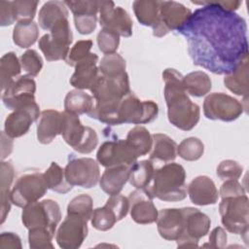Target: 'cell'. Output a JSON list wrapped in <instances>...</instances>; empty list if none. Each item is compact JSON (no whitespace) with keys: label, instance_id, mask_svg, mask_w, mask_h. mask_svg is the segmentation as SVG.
I'll use <instances>...</instances> for the list:
<instances>
[{"label":"cell","instance_id":"3","mask_svg":"<svg viewBox=\"0 0 249 249\" xmlns=\"http://www.w3.org/2000/svg\"><path fill=\"white\" fill-rule=\"evenodd\" d=\"M93 94L94 108L89 117L109 125H119L118 111L122 99L130 93L127 73L115 78L99 77L89 89Z\"/></svg>","mask_w":249,"mask_h":249},{"label":"cell","instance_id":"42","mask_svg":"<svg viewBox=\"0 0 249 249\" xmlns=\"http://www.w3.org/2000/svg\"><path fill=\"white\" fill-rule=\"evenodd\" d=\"M92 198L87 194H81L70 200L67 205V213H75L89 221L93 212Z\"/></svg>","mask_w":249,"mask_h":249},{"label":"cell","instance_id":"38","mask_svg":"<svg viewBox=\"0 0 249 249\" xmlns=\"http://www.w3.org/2000/svg\"><path fill=\"white\" fill-rule=\"evenodd\" d=\"M44 176L48 188L53 192L64 195L70 192L73 188V186L66 180L64 169L55 161H53L50 164L49 168L44 172Z\"/></svg>","mask_w":249,"mask_h":249},{"label":"cell","instance_id":"27","mask_svg":"<svg viewBox=\"0 0 249 249\" xmlns=\"http://www.w3.org/2000/svg\"><path fill=\"white\" fill-rule=\"evenodd\" d=\"M153 145L150 151V160L152 161L171 162L177 156V144L168 135L163 133L152 134Z\"/></svg>","mask_w":249,"mask_h":249},{"label":"cell","instance_id":"10","mask_svg":"<svg viewBox=\"0 0 249 249\" xmlns=\"http://www.w3.org/2000/svg\"><path fill=\"white\" fill-rule=\"evenodd\" d=\"M159 114V106L153 100H140L132 92L121 101L118 111L120 124H144L153 122Z\"/></svg>","mask_w":249,"mask_h":249},{"label":"cell","instance_id":"4","mask_svg":"<svg viewBox=\"0 0 249 249\" xmlns=\"http://www.w3.org/2000/svg\"><path fill=\"white\" fill-rule=\"evenodd\" d=\"M143 190L153 199L183 200L187 196L186 170L177 162H167L155 170L150 184Z\"/></svg>","mask_w":249,"mask_h":249},{"label":"cell","instance_id":"14","mask_svg":"<svg viewBox=\"0 0 249 249\" xmlns=\"http://www.w3.org/2000/svg\"><path fill=\"white\" fill-rule=\"evenodd\" d=\"M36 83L29 75H22L16 79L2 94L4 105L10 110L38 107L35 100Z\"/></svg>","mask_w":249,"mask_h":249},{"label":"cell","instance_id":"8","mask_svg":"<svg viewBox=\"0 0 249 249\" xmlns=\"http://www.w3.org/2000/svg\"><path fill=\"white\" fill-rule=\"evenodd\" d=\"M73 41V34L67 18L57 21L50 30L39 40V48L48 61L66 59L70 45Z\"/></svg>","mask_w":249,"mask_h":249},{"label":"cell","instance_id":"31","mask_svg":"<svg viewBox=\"0 0 249 249\" xmlns=\"http://www.w3.org/2000/svg\"><path fill=\"white\" fill-rule=\"evenodd\" d=\"M94 108L93 96L81 89H73L67 92L64 98V111L74 115L89 114Z\"/></svg>","mask_w":249,"mask_h":249},{"label":"cell","instance_id":"41","mask_svg":"<svg viewBox=\"0 0 249 249\" xmlns=\"http://www.w3.org/2000/svg\"><path fill=\"white\" fill-rule=\"evenodd\" d=\"M204 153V145L197 137H188L177 146V155L188 161L199 160Z\"/></svg>","mask_w":249,"mask_h":249},{"label":"cell","instance_id":"23","mask_svg":"<svg viewBox=\"0 0 249 249\" xmlns=\"http://www.w3.org/2000/svg\"><path fill=\"white\" fill-rule=\"evenodd\" d=\"M97 61V54L90 53L87 57L78 62L69 81L71 86L76 89H90L99 77Z\"/></svg>","mask_w":249,"mask_h":249},{"label":"cell","instance_id":"28","mask_svg":"<svg viewBox=\"0 0 249 249\" xmlns=\"http://www.w3.org/2000/svg\"><path fill=\"white\" fill-rule=\"evenodd\" d=\"M248 79V57H246L230 74L225 75L224 85L232 93L247 98L249 93Z\"/></svg>","mask_w":249,"mask_h":249},{"label":"cell","instance_id":"6","mask_svg":"<svg viewBox=\"0 0 249 249\" xmlns=\"http://www.w3.org/2000/svg\"><path fill=\"white\" fill-rule=\"evenodd\" d=\"M60 134L70 147L81 154L91 153L98 143V136L93 128L83 125L78 115L65 111L62 112Z\"/></svg>","mask_w":249,"mask_h":249},{"label":"cell","instance_id":"30","mask_svg":"<svg viewBox=\"0 0 249 249\" xmlns=\"http://www.w3.org/2000/svg\"><path fill=\"white\" fill-rule=\"evenodd\" d=\"M0 178H1V224H3L11 210V186L15 176L14 166L11 161L1 162L0 167Z\"/></svg>","mask_w":249,"mask_h":249},{"label":"cell","instance_id":"49","mask_svg":"<svg viewBox=\"0 0 249 249\" xmlns=\"http://www.w3.org/2000/svg\"><path fill=\"white\" fill-rule=\"evenodd\" d=\"M245 190L243 188V186L238 182V180H226L221 188H220V192H219V196H221L222 197L225 196H238V195H245Z\"/></svg>","mask_w":249,"mask_h":249},{"label":"cell","instance_id":"52","mask_svg":"<svg viewBox=\"0 0 249 249\" xmlns=\"http://www.w3.org/2000/svg\"><path fill=\"white\" fill-rule=\"evenodd\" d=\"M0 248L20 249L21 240L18 234L11 231L2 232L0 235Z\"/></svg>","mask_w":249,"mask_h":249},{"label":"cell","instance_id":"37","mask_svg":"<svg viewBox=\"0 0 249 249\" xmlns=\"http://www.w3.org/2000/svg\"><path fill=\"white\" fill-rule=\"evenodd\" d=\"M39 36L37 23L34 21H19L14 27L13 41L22 49H27L35 44Z\"/></svg>","mask_w":249,"mask_h":249},{"label":"cell","instance_id":"35","mask_svg":"<svg viewBox=\"0 0 249 249\" xmlns=\"http://www.w3.org/2000/svg\"><path fill=\"white\" fill-rule=\"evenodd\" d=\"M154 173L155 166L151 160L136 161L130 167L128 181L135 189L143 190L150 184Z\"/></svg>","mask_w":249,"mask_h":249},{"label":"cell","instance_id":"43","mask_svg":"<svg viewBox=\"0 0 249 249\" xmlns=\"http://www.w3.org/2000/svg\"><path fill=\"white\" fill-rule=\"evenodd\" d=\"M38 1L32 0H15L12 1V7L16 21H33L36 15Z\"/></svg>","mask_w":249,"mask_h":249},{"label":"cell","instance_id":"11","mask_svg":"<svg viewBox=\"0 0 249 249\" xmlns=\"http://www.w3.org/2000/svg\"><path fill=\"white\" fill-rule=\"evenodd\" d=\"M183 229L176 240L178 247H197L199 239L205 236L210 229V218L199 209L184 207Z\"/></svg>","mask_w":249,"mask_h":249},{"label":"cell","instance_id":"53","mask_svg":"<svg viewBox=\"0 0 249 249\" xmlns=\"http://www.w3.org/2000/svg\"><path fill=\"white\" fill-rule=\"evenodd\" d=\"M1 160H4L13 151V138L8 136L5 131L1 132Z\"/></svg>","mask_w":249,"mask_h":249},{"label":"cell","instance_id":"45","mask_svg":"<svg viewBox=\"0 0 249 249\" xmlns=\"http://www.w3.org/2000/svg\"><path fill=\"white\" fill-rule=\"evenodd\" d=\"M21 69L31 77H36L43 67V59L35 50H27L20 56Z\"/></svg>","mask_w":249,"mask_h":249},{"label":"cell","instance_id":"50","mask_svg":"<svg viewBox=\"0 0 249 249\" xmlns=\"http://www.w3.org/2000/svg\"><path fill=\"white\" fill-rule=\"evenodd\" d=\"M227 233L222 227H216L212 230L209 235V243L203 246L212 248H225L227 245Z\"/></svg>","mask_w":249,"mask_h":249},{"label":"cell","instance_id":"29","mask_svg":"<svg viewBox=\"0 0 249 249\" xmlns=\"http://www.w3.org/2000/svg\"><path fill=\"white\" fill-rule=\"evenodd\" d=\"M68 18V8L64 1H48L39 11L38 22L42 29L51 30L60 19Z\"/></svg>","mask_w":249,"mask_h":249},{"label":"cell","instance_id":"2","mask_svg":"<svg viewBox=\"0 0 249 249\" xmlns=\"http://www.w3.org/2000/svg\"><path fill=\"white\" fill-rule=\"evenodd\" d=\"M162 80L169 123L184 131L193 129L199 121L200 109L190 99L183 85L182 74L176 69L166 68L162 72Z\"/></svg>","mask_w":249,"mask_h":249},{"label":"cell","instance_id":"17","mask_svg":"<svg viewBox=\"0 0 249 249\" xmlns=\"http://www.w3.org/2000/svg\"><path fill=\"white\" fill-rule=\"evenodd\" d=\"M99 23L102 28L117 33L119 36L130 37L132 35V20L127 12L115 6L112 1H99Z\"/></svg>","mask_w":249,"mask_h":249},{"label":"cell","instance_id":"19","mask_svg":"<svg viewBox=\"0 0 249 249\" xmlns=\"http://www.w3.org/2000/svg\"><path fill=\"white\" fill-rule=\"evenodd\" d=\"M67 8L74 16V23L78 32L82 35H89L96 28L97 13L99 12V1H64Z\"/></svg>","mask_w":249,"mask_h":249},{"label":"cell","instance_id":"36","mask_svg":"<svg viewBox=\"0 0 249 249\" xmlns=\"http://www.w3.org/2000/svg\"><path fill=\"white\" fill-rule=\"evenodd\" d=\"M21 71L20 61L14 52L5 53L0 59V85L4 91Z\"/></svg>","mask_w":249,"mask_h":249},{"label":"cell","instance_id":"9","mask_svg":"<svg viewBox=\"0 0 249 249\" xmlns=\"http://www.w3.org/2000/svg\"><path fill=\"white\" fill-rule=\"evenodd\" d=\"M48 189L44 173L26 171L18 177L12 188V203L18 207H24L29 203L38 201L46 195Z\"/></svg>","mask_w":249,"mask_h":249},{"label":"cell","instance_id":"5","mask_svg":"<svg viewBox=\"0 0 249 249\" xmlns=\"http://www.w3.org/2000/svg\"><path fill=\"white\" fill-rule=\"evenodd\" d=\"M221 222L226 230L247 238L249 226V199L245 195L222 197L219 204Z\"/></svg>","mask_w":249,"mask_h":249},{"label":"cell","instance_id":"15","mask_svg":"<svg viewBox=\"0 0 249 249\" xmlns=\"http://www.w3.org/2000/svg\"><path fill=\"white\" fill-rule=\"evenodd\" d=\"M192 11L176 1H160L159 20L153 27V35L163 37L172 30H179L189 19Z\"/></svg>","mask_w":249,"mask_h":249},{"label":"cell","instance_id":"48","mask_svg":"<svg viewBox=\"0 0 249 249\" xmlns=\"http://www.w3.org/2000/svg\"><path fill=\"white\" fill-rule=\"evenodd\" d=\"M92 48L91 40H80L74 44L70 49L69 53L65 59L66 63L70 66L75 67V65L87 57L90 53V49Z\"/></svg>","mask_w":249,"mask_h":249},{"label":"cell","instance_id":"20","mask_svg":"<svg viewBox=\"0 0 249 249\" xmlns=\"http://www.w3.org/2000/svg\"><path fill=\"white\" fill-rule=\"evenodd\" d=\"M129 213L131 219L140 225L155 223L158 219L159 211L148 194L144 190L131 192L128 196Z\"/></svg>","mask_w":249,"mask_h":249},{"label":"cell","instance_id":"34","mask_svg":"<svg viewBox=\"0 0 249 249\" xmlns=\"http://www.w3.org/2000/svg\"><path fill=\"white\" fill-rule=\"evenodd\" d=\"M137 20L145 26L152 28L158 23L160 1L159 0H136L132 4Z\"/></svg>","mask_w":249,"mask_h":249},{"label":"cell","instance_id":"24","mask_svg":"<svg viewBox=\"0 0 249 249\" xmlns=\"http://www.w3.org/2000/svg\"><path fill=\"white\" fill-rule=\"evenodd\" d=\"M157 228L160 235L166 240H177L183 229L182 208H165L159 211Z\"/></svg>","mask_w":249,"mask_h":249},{"label":"cell","instance_id":"18","mask_svg":"<svg viewBox=\"0 0 249 249\" xmlns=\"http://www.w3.org/2000/svg\"><path fill=\"white\" fill-rule=\"evenodd\" d=\"M137 159L138 157L125 139L105 141L96 153L97 162L105 168L121 164L131 166Z\"/></svg>","mask_w":249,"mask_h":249},{"label":"cell","instance_id":"1","mask_svg":"<svg viewBox=\"0 0 249 249\" xmlns=\"http://www.w3.org/2000/svg\"><path fill=\"white\" fill-rule=\"evenodd\" d=\"M192 3L202 7L177 31L186 38L194 64L214 74H230L248 57L246 21L236 13L224 10L216 0Z\"/></svg>","mask_w":249,"mask_h":249},{"label":"cell","instance_id":"7","mask_svg":"<svg viewBox=\"0 0 249 249\" xmlns=\"http://www.w3.org/2000/svg\"><path fill=\"white\" fill-rule=\"evenodd\" d=\"M60 220L61 212L59 205L53 199L38 200L22 207L21 222L28 231L47 229L55 232Z\"/></svg>","mask_w":249,"mask_h":249},{"label":"cell","instance_id":"51","mask_svg":"<svg viewBox=\"0 0 249 249\" xmlns=\"http://www.w3.org/2000/svg\"><path fill=\"white\" fill-rule=\"evenodd\" d=\"M16 21L12 1H0V25L8 26Z\"/></svg>","mask_w":249,"mask_h":249},{"label":"cell","instance_id":"12","mask_svg":"<svg viewBox=\"0 0 249 249\" xmlns=\"http://www.w3.org/2000/svg\"><path fill=\"white\" fill-rule=\"evenodd\" d=\"M244 110L242 103L224 92L209 93L203 101V114L212 121L232 122L238 119Z\"/></svg>","mask_w":249,"mask_h":249},{"label":"cell","instance_id":"47","mask_svg":"<svg viewBox=\"0 0 249 249\" xmlns=\"http://www.w3.org/2000/svg\"><path fill=\"white\" fill-rule=\"evenodd\" d=\"M243 167L242 165L233 160H222L219 165L217 166V176L223 180H238L239 177L242 175Z\"/></svg>","mask_w":249,"mask_h":249},{"label":"cell","instance_id":"16","mask_svg":"<svg viewBox=\"0 0 249 249\" xmlns=\"http://www.w3.org/2000/svg\"><path fill=\"white\" fill-rule=\"evenodd\" d=\"M88 220L75 214L67 213L56 231L55 240L62 249L79 248L88 235Z\"/></svg>","mask_w":249,"mask_h":249},{"label":"cell","instance_id":"46","mask_svg":"<svg viewBox=\"0 0 249 249\" xmlns=\"http://www.w3.org/2000/svg\"><path fill=\"white\" fill-rule=\"evenodd\" d=\"M97 45L104 54L114 53L120 45V36L108 29L102 28L97 34Z\"/></svg>","mask_w":249,"mask_h":249},{"label":"cell","instance_id":"21","mask_svg":"<svg viewBox=\"0 0 249 249\" xmlns=\"http://www.w3.org/2000/svg\"><path fill=\"white\" fill-rule=\"evenodd\" d=\"M40 108H20L9 114L4 123V131L11 138H18L24 135L31 124L39 119Z\"/></svg>","mask_w":249,"mask_h":249},{"label":"cell","instance_id":"44","mask_svg":"<svg viewBox=\"0 0 249 249\" xmlns=\"http://www.w3.org/2000/svg\"><path fill=\"white\" fill-rule=\"evenodd\" d=\"M53 231L47 229H33L28 231V243L32 249L53 248L52 240L54 236Z\"/></svg>","mask_w":249,"mask_h":249},{"label":"cell","instance_id":"13","mask_svg":"<svg viewBox=\"0 0 249 249\" xmlns=\"http://www.w3.org/2000/svg\"><path fill=\"white\" fill-rule=\"evenodd\" d=\"M64 172L69 184L85 189L96 186L100 179L98 162L91 158H76L69 155Z\"/></svg>","mask_w":249,"mask_h":249},{"label":"cell","instance_id":"40","mask_svg":"<svg viewBox=\"0 0 249 249\" xmlns=\"http://www.w3.org/2000/svg\"><path fill=\"white\" fill-rule=\"evenodd\" d=\"M125 67L126 64L124 58L117 53L105 54L98 64L99 73L108 78L119 77L126 73Z\"/></svg>","mask_w":249,"mask_h":249},{"label":"cell","instance_id":"39","mask_svg":"<svg viewBox=\"0 0 249 249\" xmlns=\"http://www.w3.org/2000/svg\"><path fill=\"white\" fill-rule=\"evenodd\" d=\"M120 219L116 211L107 202L102 207H97L93 209L90 223L91 226L101 231H106L111 230L114 225L119 222Z\"/></svg>","mask_w":249,"mask_h":249},{"label":"cell","instance_id":"33","mask_svg":"<svg viewBox=\"0 0 249 249\" xmlns=\"http://www.w3.org/2000/svg\"><path fill=\"white\" fill-rule=\"evenodd\" d=\"M183 85L187 93L195 97L206 95L212 88L209 76L203 71H194L183 76Z\"/></svg>","mask_w":249,"mask_h":249},{"label":"cell","instance_id":"26","mask_svg":"<svg viewBox=\"0 0 249 249\" xmlns=\"http://www.w3.org/2000/svg\"><path fill=\"white\" fill-rule=\"evenodd\" d=\"M130 167L125 164L106 167L99 179L101 190L109 196L120 194L128 181Z\"/></svg>","mask_w":249,"mask_h":249},{"label":"cell","instance_id":"22","mask_svg":"<svg viewBox=\"0 0 249 249\" xmlns=\"http://www.w3.org/2000/svg\"><path fill=\"white\" fill-rule=\"evenodd\" d=\"M187 193L191 201L199 206L215 204L219 197V192L214 181L206 175L194 178L187 187Z\"/></svg>","mask_w":249,"mask_h":249},{"label":"cell","instance_id":"32","mask_svg":"<svg viewBox=\"0 0 249 249\" xmlns=\"http://www.w3.org/2000/svg\"><path fill=\"white\" fill-rule=\"evenodd\" d=\"M125 140L138 158L147 155L152 149V134L142 125H136L129 129Z\"/></svg>","mask_w":249,"mask_h":249},{"label":"cell","instance_id":"25","mask_svg":"<svg viewBox=\"0 0 249 249\" xmlns=\"http://www.w3.org/2000/svg\"><path fill=\"white\" fill-rule=\"evenodd\" d=\"M62 113L53 109L41 112L37 123V139L41 144H50L60 134Z\"/></svg>","mask_w":249,"mask_h":249}]
</instances>
